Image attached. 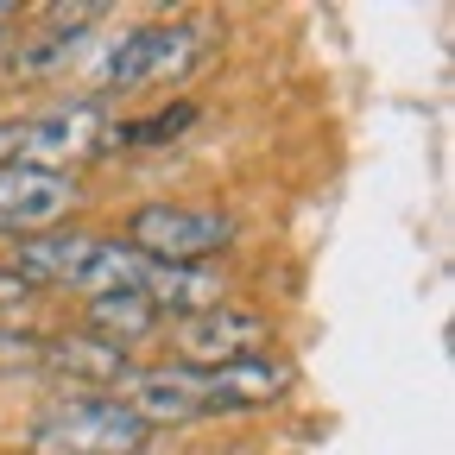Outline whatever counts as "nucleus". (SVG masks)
Returning <instances> with one entry per match:
<instances>
[{
	"instance_id": "8",
	"label": "nucleus",
	"mask_w": 455,
	"mask_h": 455,
	"mask_svg": "<svg viewBox=\"0 0 455 455\" xmlns=\"http://www.w3.org/2000/svg\"><path fill=\"white\" fill-rule=\"evenodd\" d=\"M38 373L83 379V386H95V392H108V398H121L140 367H133L127 348H114V341H101V335L83 329V335H38Z\"/></svg>"
},
{
	"instance_id": "13",
	"label": "nucleus",
	"mask_w": 455,
	"mask_h": 455,
	"mask_svg": "<svg viewBox=\"0 0 455 455\" xmlns=\"http://www.w3.org/2000/svg\"><path fill=\"white\" fill-rule=\"evenodd\" d=\"M13 158V121H0V164Z\"/></svg>"
},
{
	"instance_id": "1",
	"label": "nucleus",
	"mask_w": 455,
	"mask_h": 455,
	"mask_svg": "<svg viewBox=\"0 0 455 455\" xmlns=\"http://www.w3.org/2000/svg\"><path fill=\"white\" fill-rule=\"evenodd\" d=\"M146 436L152 430L133 418L127 398L83 392L32 424V455H140Z\"/></svg>"
},
{
	"instance_id": "3",
	"label": "nucleus",
	"mask_w": 455,
	"mask_h": 455,
	"mask_svg": "<svg viewBox=\"0 0 455 455\" xmlns=\"http://www.w3.org/2000/svg\"><path fill=\"white\" fill-rule=\"evenodd\" d=\"M228 241H235V221L221 209H178V203H152L127 228V247L146 253L152 266H203Z\"/></svg>"
},
{
	"instance_id": "4",
	"label": "nucleus",
	"mask_w": 455,
	"mask_h": 455,
	"mask_svg": "<svg viewBox=\"0 0 455 455\" xmlns=\"http://www.w3.org/2000/svg\"><path fill=\"white\" fill-rule=\"evenodd\" d=\"M76 178L70 171H38V164H0V235L38 241L76 209Z\"/></svg>"
},
{
	"instance_id": "5",
	"label": "nucleus",
	"mask_w": 455,
	"mask_h": 455,
	"mask_svg": "<svg viewBox=\"0 0 455 455\" xmlns=\"http://www.w3.org/2000/svg\"><path fill=\"white\" fill-rule=\"evenodd\" d=\"M108 121L95 101H70V108H51V114H26L13 121V158L7 164H38V171H57L70 158H89L101 146Z\"/></svg>"
},
{
	"instance_id": "2",
	"label": "nucleus",
	"mask_w": 455,
	"mask_h": 455,
	"mask_svg": "<svg viewBox=\"0 0 455 455\" xmlns=\"http://www.w3.org/2000/svg\"><path fill=\"white\" fill-rule=\"evenodd\" d=\"M209 51V32L190 20H158V26H133L121 44L101 57L95 89H146L164 76H190Z\"/></svg>"
},
{
	"instance_id": "10",
	"label": "nucleus",
	"mask_w": 455,
	"mask_h": 455,
	"mask_svg": "<svg viewBox=\"0 0 455 455\" xmlns=\"http://www.w3.org/2000/svg\"><path fill=\"white\" fill-rule=\"evenodd\" d=\"M164 316L152 310V298L140 291H108V298H89V335H101V341H114V348H127V341H140V335H152Z\"/></svg>"
},
{
	"instance_id": "12",
	"label": "nucleus",
	"mask_w": 455,
	"mask_h": 455,
	"mask_svg": "<svg viewBox=\"0 0 455 455\" xmlns=\"http://www.w3.org/2000/svg\"><path fill=\"white\" fill-rule=\"evenodd\" d=\"M32 298H38L32 284H26V278H20L13 266H0V316H20V310H26Z\"/></svg>"
},
{
	"instance_id": "9",
	"label": "nucleus",
	"mask_w": 455,
	"mask_h": 455,
	"mask_svg": "<svg viewBox=\"0 0 455 455\" xmlns=\"http://www.w3.org/2000/svg\"><path fill=\"white\" fill-rule=\"evenodd\" d=\"M140 291L152 298L158 316H178V323H184V316H196V310H215L228 284H221V272H209V259H203V266H152Z\"/></svg>"
},
{
	"instance_id": "6",
	"label": "nucleus",
	"mask_w": 455,
	"mask_h": 455,
	"mask_svg": "<svg viewBox=\"0 0 455 455\" xmlns=\"http://www.w3.org/2000/svg\"><path fill=\"white\" fill-rule=\"evenodd\" d=\"M171 348H178V367H196V373H215L228 361H247L266 348V316L253 310H196L178 323V335H171Z\"/></svg>"
},
{
	"instance_id": "7",
	"label": "nucleus",
	"mask_w": 455,
	"mask_h": 455,
	"mask_svg": "<svg viewBox=\"0 0 455 455\" xmlns=\"http://www.w3.org/2000/svg\"><path fill=\"white\" fill-rule=\"evenodd\" d=\"M291 361H272V355H247V361H228L215 373H196V418L215 411H259L272 398L291 392Z\"/></svg>"
},
{
	"instance_id": "11",
	"label": "nucleus",
	"mask_w": 455,
	"mask_h": 455,
	"mask_svg": "<svg viewBox=\"0 0 455 455\" xmlns=\"http://www.w3.org/2000/svg\"><path fill=\"white\" fill-rule=\"evenodd\" d=\"M26 367H38V335H20L0 323V373H26Z\"/></svg>"
}]
</instances>
